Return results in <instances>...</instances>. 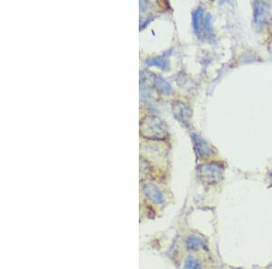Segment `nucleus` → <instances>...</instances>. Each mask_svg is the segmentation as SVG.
Listing matches in <instances>:
<instances>
[{
  "label": "nucleus",
  "mask_w": 272,
  "mask_h": 269,
  "mask_svg": "<svg viewBox=\"0 0 272 269\" xmlns=\"http://www.w3.org/2000/svg\"><path fill=\"white\" fill-rule=\"evenodd\" d=\"M140 133L148 140H164L169 136L167 125L155 115L145 116L140 125Z\"/></svg>",
  "instance_id": "obj_1"
},
{
  "label": "nucleus",
  "mask_w": 272,
  "mask_h": 269,
  "mask_svg": "<svg viewBox=\"0 0 272 269\" xmlns=\"http://www.w3.org/2000/svg\"><path fill=\"white\" fill-rule=\"evenodd\" d=\"M198 177L201 182L208 185L221 183L224 175V166L221 162H206L198 167Z\"/></svg>",
  "instance_id": "obj_2"
},
{
  "label": "nucleus",
  "mask_w": 272,
  "mask_h": 269,
  "mask_svg": "<svg viewBox=\"0 0 272 269\" xmlns=\"http://www.w3.org/2000/svg\"><path fill=\"white\" fill-rule=\"evenodd\" d=\"M271 5L266 1H256L253 4V18L256 25L263 26L269 18Z\"/></svg>",
  "instance_id": "obj_3"
},
{
  "label": "nucleus",
  "mask_w": 272,
  "mask_h": 269,
  "mask_svg": "<svg viewBox=\"0 0 272 269\" xmlns=\"http://www.w3.org/2000/svg\"><path fill=\"white\" fill-rule=\"evenodd\" d=\"M194 150L196 152L197 156L199 158H206L211 155L214 153L213 147L198 134H192Z\"/></svg>",
  "instance_id": "obj_4"
},
{
  "label": "nucleus",
  "mask_w": 272,
  "mask_h": 269,
  "mask_svg": "<svg viewBox=\"0 0 272 269\" xmlns=\"http://www.w3.org/2000/svg\"><path fill=\"white\" fill-rule=\"evenodd\" d=\"M142 192L147 199L151 200L152 202L155 203L156 205H161L164 202V196L163 192L161 191L159 188L153 184V183H147L142 188Z\"/></svg>",
  "instance_id": "obj_5"
},
{
  "label": "nucleus",
  "mask_w": 272,
  "mask_h": 269,
  "mask_svg": "<svg viewBox=\"0 0 272 269\" xmlns=\"http://www.w3.org/2000/svg\"><path fill=\"white\" fill-rule=\"evenodd\" d=\"M173 112L175 114L176 117L182 121L183 123L186 124L191 116H192V111H191V108L189 107L187 104H185V103H182V102H175V104H173Z\"/></svg>",
  "instance_id": "obj_6"
},
{
  "label": "nucleus",
  "mask_w": 272,
  "mask_h": 269,
  "mask_svg": "<svg viewBox=\"0 0 272 269\" xmlns=\"http://www.w3.org/2000/svg\"><path fill=\"white\" fill-rule=\"evenodd\" d=\"M203 16H204V11L201 7H199L193 12V26L197 36H200L201 27L203 26V22H204Z\"/></svg>",
  "instance_id": "obj_7"
},
{
  "label": "nucleus",
  "mask_w": 272,
  "mask_h": 269,
  "mask_svg": "<svg viewBox=\"0 0 272 269\" xmlns=\"http://www.w3.org/2000/svg\"><path fill=\"white\" fill-rule=\"evenodd\" d=\"M154 83H155V86L157 87V89H159L160 91L163 94L169 95L172 93V86L165 80H163L161 76L154 75Z\"/></svg>",
  "instance_id": "obj_8"
},
{
  "label": "nucleus",
  "mask_w": 272,
  "mask_h": 269,
  "mask_svg": "<svg viewBox=\"0 0 272 269\" xmlns=\"http://www.w3.org/2000/svg\"><path fill=\"white\" fill-rule=\"evenodd\" d=\"M186 246L189 249L196 251V250L202 249V247L204 246V241L199 236H190L186 240Z\"/></svg>",
  "instance_id": "obj_9"
},
{
  "label": "nucleus",
  "mask_w": 272,
  "mask_h": 269,
  "mask_svg": "<svg viewBox=\"0 0 272 269\" xmlns=\"http://www.w3.org/2000/svg\"><path fill=\"white\" fill-rule=\"evenodd\" d=\"M185 269H202V267L196 258L190 257L185 261Z\"/></svg>",
  "instance_id": "obj_10"
},
{
  "label": "nucleus",
  "mask_w": 272,
  "mask_h": 269,
  "mask_svg": "<svg viewBox=\"0 0 272 269\" xmlns=\"http://www.w3.org/2000/svg\"><path fill=\"white\" fill-rule=\"evenodd\" d=\"M146 64L150 67H158L160 68H163L164 69L165 67H167V64L161 58H150L146 61Z\"/></svg>",
  "instance_id": "obj_11"
},
{
  "label": "nucleus",
  "mask_w": 272,
  "mask_h": 269,
  "mask_svg": "<svg viewBox=\"0 0 272 269\" xmlns=\"http://www.w3.org/2000/svg\"><path fill=\"white\" fill-rule=\"evenodd\" d=\"M203 28H204L206 34L210 33V30H211V16L209 14H207L205 16L204 22H203Z\"/></svg>",
  "instance_id": "obj_12"
},
{
  "label": "nucleus",
  "mask_w": 272,
  "mask_h": 269,
  "mask_svg": "<svg viewBox=\"0 0 272 269\" xmlns=\"http://www.w3.org/2000/svg\"><path fill=\"white\" fill-rule=\"evenodd\" d=\"M269 28H270V30H271V32H272V19H271V22H270V26H269Z\"/></svg>",
  "instance_id": "obj_13"
},
{
  "label": "nucleus",
  "mask_w": 272,
  "mask_h": 269,
  "mask_svg": "<svg viewBox=\"0 0 272 269\" xmlns=\"http://www.w3.org/2000/svg\"><path fill=\"white\" fill-rule=\"evenodd\" d=\"M270 51H271V53H272V42L271 43H270Z\"/></svg>",
  "instance_id": "obj_14"
},
{
  "label": "nucleus",
  "mask_w": 272,
  "mask_h": 269,
  "mask_svg": "<svg viewBox=\"0 0 272 269\" xmlns=\"http://www.w3.org/2000/svg\"><path fill=\"white\" fill-rule=\"evenodd\" d=\"M268 269H272V265H270V267H269V268H268Z\"/></svg>",
  "instance_id": "obj_15"
}]
</instances>
